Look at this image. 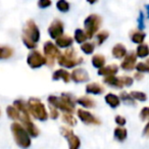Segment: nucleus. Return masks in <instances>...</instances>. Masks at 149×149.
Instances as JSON below:
<instances>
[{
  "label": "nucleus",
  "instance_id": "1",
  "mask_svg": "<svg viewBox=\"0 0 149 149\" xmlns=\"http://www.w3.org/2000/svg\"><path fill=\"white\" fill-rule=\"evenodd\" d=\"M48 102L52 106L62 110L63 112H70L72 113L74 110V106L77 103V99L74 95L70 93H62L60 96L51 95L48 97Z\"/></svg>",
  "mask_w": 149,
  "mask_h": 149
},
{
  "label": "nucleus",
  "instance_id": "2",
  "mask_svg": "<svg viewBox=\"0 0 149 149\" xmlns=\"http://www.w3.org/2000/svg\"><path fill=\"white\" fill-rule=\"evenodd\" d=\"M40 40V31L33 19H29L26 23L23 33V42L29 49H34Z\"/></svg>",
  "mask_w": 149,
  "mask_h": 149
},
{
  "label": "nucleus",
  "instance_id": "3",
  "mask_svg": "<svg viewBox=\"0 0 149 149\" xmlns=\"http://www.w3.org/2000/svg\"><path fill=\"white\" fill-rule=\"evenodd\" d=\"M11 133L15 138V141L19 147L22 148H28L31 145V138H30V134L26 128L23 125L19 124V123H13L11 124L10 127Z\"/></svg>",
  "mask_w": 149,
  "mask_h": 149
},
{
  "label": "nucleus",
  "instance_id": "4",
  "mask_svg": "<svg viewBox=\"0 0 149 149\" xmlns=\"http://www.w3.org/2000/svg\"><path fill=\"white\" fill-rule=\"evenodd\" d=\"M58 64L66 68H72L83 62V58L77 55V52L74 48H68L57 58Z\"/></svg>",
  "mask_w": 149,
  "mask_h": 149
},
{
  "label": "nucleus",
  "instance_id": "5",
  "mask_svg": "<svg viewBox=\"0 0 149 149\" xmlns=\"http://www.w3.org/2000/svg\"><path fill=\"white\" fill-rule=\"evenodd\" d=\"M27 104L30 113L35 118H37L39 120H46L48 118V112L45 108V105L39 99L30 98Z\"/></svg>",
  "mask_w": 149,
  "mask_h": 149
},
{
  "label": "nucleus",
  "instance_id": "6",
  "mask_svg": "<svg viewBox=\"0 0 149 149\" xmlns=\"http://www.w3.org/2000/svg\"><path fill=\"white\" fill-rule=\"evenodd\" d=\"M101 23L102 19L100 15H90L89 17H87V19L84 22V26H85V32L89 39L93 38V36L97 33L98 29L101 26Z\"/></svg>",
  "mask_w": 149,
  "mask_h": 149
},
{
  "label": "nucleus",
  "instance_id": "7",
  "mask_svg": "<svg viewBox=\"0 0 149 149\" xmlns=\"http://www.w3.org/2000/svg\"><path fill=\"white\" fill-rule=\"evenodd\" d=\"M44 54H45V57L47 59V63L49 65H53L54 61H55L56 58L59 57L60 51L58 50V48L56 47V45H54L52 42L47 41L44 44Z\"/></svg>",
  "mask_w": 149,
  "mask_h": 149
},
{
  "label": "nucleus",
  "instance_id": "8",
  "mask_svg": "<svg viewBox=\"0 0 149 149\" xmlns=\"http://www.w3.org/2000/svg\"><path fill=\"white\" fill-rule=\"evenodd\" d=\"M27 62L32 68H38L47 63V59H46V57H44L39 51H37V50H32L29 53V55H28Z\"/></svg>",
  "mask_w": 149,
  "mask_h": 149
},
{
  "label": "nucleus",
  "instance_id": "9",
  "mask_svg": "<svg viewBox=\"0 0 149 149\" xmlns=\"http://www.w3.org/2000/svg\"><path fill=\"white\" fill-rule=\"evenodd\" d=\"M60 134L66 138L68 142V146H70V149H77L80 147V144H81V141H80L79 137L76 136L72 132V130H70L68 127H61L60 128Z\"/></svg>",
  "mask_w": 149,
  "mask_h": 149
},
{
  "label": "nucleus",
  "instance_id": "10",
  "mask_svg": "<svg viewBox=\"0 0 149 149\" xmlns=\"http://www.w3.org/2000/svg\"><path fill=\"white\" fill-rule=\"evenodd\" d=\"M63 23L59 19H54L51 25L48 28V33L52 39H57L61 35H63Z\"/></svg>",
  "mask_w": 149,
  "mask_h": 149
},
{
  "label": "nucleus",
  "instance_id": "11",
  "mask_svg": "<svg viewBox=\"0 0 149 149\" xmlns=\"http://www.w3.org/2000/svg\"><path fill=\"white\" fill-rule=\"evenodd\" d=\"M70 79L74 83H84V82L89 81V74H88V72L85 68H74L72 74H70Z\"/></svg>",
  "mask_w": 149,
  "mask_h": 149
},
{
  "label": "nucleus",
  "instance_id": "12",
  "mask_svg": "<svg viewBox=\"0 0 149 149\" xmlns=\"http://www.w3.org/2000/svg\"><path fill=\"white\" fill-rule=\"evenodd\" d=\"M78 116L79 118L84 123V124H87V125H100L101 122L98 120L96 116H94L91 112L87 111L85 109H79L77 111Z\"/></svg>",
  "mask_w": 149,
  "mask_h": 149
},
{
  "label": "nucleus",
  "instance_id": "13",
  "mask_svg": "<svg viewBox=\"0 0 149 149\" xmlns=\"http://www.w3.org/2000/svg\"><path fill=\"white\" fill-rule=\"evenodd\" d=\"M136 59H137V56L134 52H131L129 53L128 55H126L125 57L124 61L122 62L120 66H122L123 70H131L135 68V63H136Z\"/></svg>",
  "mask_w": 149,
  "mask_h": 149
},
{
  "label": "nucleus",
  "instance_id": "14",
  "mask_svg": "<svg viewBox=\"0 0 149 149\" xmlns=\"http://www.w3.org/2000/svg\"><path fill=\"white\" fill-rule=\"evenodd\" d=\"M52 79L54 81H57V80H62L65 83H68L70 81V74L68 70H63V68H59V70H55L52 74Z\"/></svg>",
  "mask_w": 149,
  "mask_h": 149
},
{
  "label": "nucleus",
  "instance_id": "15",
  "mask_svg": "<svg viewBox=\"0 0 149 149\" xmlns=\"http://www.w3.org/2000/svg\"><path fill=\"white\" fill-rule=\"evenodd\" d=\"M103 82L107 85L111 86L114 88H123L124 87V83L122 81V78H116V76H107L103 79Z\"/></svg>",
  "mask_w": 149,
  "mask_h": 149
},
{
  "label": "nucleus",
  "instance_id": "16",
  "mask_svg": "<svg viewBox=\"0 0 149 149\" xmlns=\"http://www.w3.org/2000/svg\"><path fill=\"white\" fill-rule=\"evenodd\" d=\"M118 68L116 64H110L107 66H102L98 70V74L100 76H104V77H107V76H113L118 72Z\"/></svg>",
  "mask_w": 149,
  "mask_h": 149
},
{
  "label": "nucleus",
  "instance_id": "17",
  "mask_svg": "<svg viewBox=\"0 0 149 149\" xmlns=\"http://www.w3.org/2000/svg\"><path fill=\"white\" fill-rule=\"evenodd\" d=\"M72 42H74L72 37H70V36H68V35H61L60 37H58L57 39H55L56 45L61 48L70 47L72 44Z\"/></svg>",
  "mask_w": 149,
  "mask_h": 149
},
{
  "label": "nucleus",
  "instance_id": "18",
  "mask_svg": "<svg viewBox=\"0 0 149 149\" xmlns=\"http://www.w3.org/2000/svg\"><path fill=\"white\" fill-rule=\"evenodd\" d=\"M86 92L89 94H94V95H97V94H102L104 92L103 86H101L98 83H90L86 86Z\"/></svg>",
  "mask_w": 149,
  "mask_h": 149
},
{
  "label": "nucleus",
  "instance_id": "19",
  "mask_svg": "<svg viewBox=\"0 0 149 149\" xmlns=\"http://www.w3.org/2000/svg\"><path fill=\"white\" fill-rule=\"evenodd\" d=\"M127 54V49L123 44H116L112 48V55L116 58H123Z\"/></svg>",
  "mask_w": 149,
  "mask_h": 149
},
{
  "label": "nucleus",
  "instance_id": "20",
  "mask_svg": "<svg viewBox=\"0 0 149 149\" xmlns=\"http://www.w3.org/2000/svg\"><path fill=\"white\" fill-rule=\"evenodd\" d=\"M77 103H79L80 105H82L83 107L86 108H92L96 105L95 101L92 98L88 97V96H82L81 98L77 99Z\"/></svg>",
  "mask_w": 149,
  "mask_h": 149
},
{
  "label": "nucleus",
  "instance_id": "21",
  "mask_svg": "<svg viewBox=\"0 0 149 149\" xmlns=\"http://www.w3.org/2000/svg\"><path fill=\"white\" fill-rule=\"evenodd\" d=\"M105 101H106V103H107L109 106H111L112 108L118 107V106L120 105V98H118L116 95L111 94V93L107 94V95L105 96Z\"/></svg>",
  "mask_w": 149,
  "mask_h": 149
},
{
  "label": "nucleus",
  "instance_id": "22",
  "mask_svg": "<svg viewBox=\"0 0 149 149\" xmlns=\"http://www.w3.org/2000/svg\"><path fill=\"white\" fill-rule=\"evenodd\" d=\"M13 54V49L9 46H0V59H6L11 57Z\"/></svg>",
  "mask_w": 149,
  "mask_h": 149
},
{
  "label": "nucleus",
  "instance_id": "23",
  "mask_svg": "<svg viewBox=\"0 0 149 149\" xmlns=\"http://www.w3.org/2000/svg\"><path fill=\"white\" fill-rule=\"evenodd\" d=\"M92 64L96 68H100L105 64V57L101 54H96L92 57Z\"/></svg>",
  "mask_w": 149,
  "mask_h": 149
},
{
  "label": "nucleus",
  "instance_id": "24",
  "mask_svg": "<svg viewBox=\"0 0 149 149\" xmlns=\"http://www.w3.org/2000/svg\"><path fill=\"white\" fill-rule=\"evenodd\" d=\"M87 39H88V36L84 30L77 29L74 31V40H76L78 43H80V44L84 43V42H86Z\"/></svg>",
  "mask_w": 149,
  "mask_h": 149
},
{
  "label": "nucleus",
  "instance_id": "25",
  "mask_svg": "<svg viewBox=\"0 0 149 149\" xmlns=\"http://www.w3.org/2000/svg\"><path fill=\"white\" fill-rule=\"evenodd\" d=\"M6 113L11 120H19V116H21V112L15 105L8 106L6 108Z\"/></svg>",
  "mask_w": 149,
  "mask_h": 149
},
{
  "label": "nucleus",
  "instance_id": "26",
  "mask_svg": "<svg viewBox=\"0 0 149 149\" xmlns=\"http://www.w3.org/2000/svg\"><path fill=\"white\" fill-rule=\"evenodd\" d=\"M62 120L64 122V124L68 125V126H76L77 125V120L72 116V114L70 112H64L62 114Z\"/></svg>",
  "mask_w": 149,
  "mask_h": 149
},
{
  "label": "nucleus",
  "instance_id": "27",
  "mask_svg": "<svg viewBox=\"0 0 149 149\" xmlns=\"http://www.w3.org/2000/svg\"><path fill=\"white\" fill-rule=\"evenodd\" d=\"M81 49L85 54H92L95 49V45L92 42H84L81 45Z\"/></svg>",
  "mask_w": 149,
  "mask_h": 149
},
{
  "label": "nucleus",
  "instance_id": "28",
  "mask_svg": "<svg viewBox=\"0 0 149 149\" xmlns=\"http://www.w3.org/2000/svg\"><path fill=\"white\" fill-rule=\"evenodd\" d=\"M114 137L118 139V141H124L127 138V130L124 128H116L114 130Z\"/></svg>",
  "mask_w": 149,
  "mask_h": 149
},
{
  "label": "nucleus",
  "instance_id": "29",
  "mask_svg": "<svg viewBox=\"0 0 149 149\" xmlns=\"http://www.w3.org/2000/svg\"><path fill=\"white\" fill-rule=\"evenodd\" d=\"M145 39V34L141 33V32H134V33L131 35V40H132L134 43L141 44Z\"/></svg>",
  "mask_w": 149,
  "mask_h": 149
},
{
  "label": "nucleus",
  "instance_id": "30",
  "mask_svg": "<svg viewBox=\"0 0 149 149\" xmlns=\"http://www.w3.org/2000/svg\"><path fill=\"white\" fill-rule=\"evenodd\" d=\"M148 54H149L148 46L145 45V44H141V45L138 46V48H137V55L139 57H146Z\"/></svg>",
  "mask_w": 149,
  "mask_h": 149
},
{
  "label": "nucleus",
  "instance_id": "31",
  "mask_svg": "<svg viewBox=\"0 0 149 149\" xmlns=\"http://www.w3.org/2000/svg\"><path fill=\"white\" fill-rule=\"evenodd\" d=\"M56 7L61 13H66L70 9V4L66 0H58V2L56 3Z\"/></svg>",
  "mask_w": 149,
  "mask_h": 149
},
{
  "label": "nucleus",
  "instance_id": "32",
  "mask_svg": "<svg viewBox=\"0 0 149 149\" xmlns=\"http://www.w3.org/2000/svg\"><path fill=\"white\" fill-rule=\"evenodd\" d=\"M120 96V99L126 104H130V105H134L135 104L134 98L132 97L131 94H128V93H126V92H122Z\"/></svg>",
  "mask_w": 149,
  "mask_h": 149
},
{
  "label": "nucleus",
  "instance_id": "33",
  "mask_svg": "<svg viewBox=\"0 0 149 149\" xmlns=\"http://www.w3.org/2000/svg\"><path fill=\"white\" fill-rule=\"evenodd\" d=\"M108 36H109V33H108L107 31H101L100 33H98L97 36H96V37H97L98 45H101V44L103 43L106 39H107Z\"/></svg>",
  "mask_w": 149,
  "mask_h": 149
},
{
  "label": "nucleus",
  "instance_id": "34",
  "mask_svg": "<svg viewBox=\"0 0 149 149\" xmlns=\"http://www.w3.org/2000/svg\"><path fill=\"white\" fill-rule=\"evenodd\" d=\"M131 95H132V97L134 98V99L136 100H139V101H145V100L147 99V96L145 93H143V92H137V91H133L132 93H131Z\"/></svg>",
  "mask_w": 149,
  "mask_h": 149
},
{
  "label": "nucleus",
  "instance_id": "35",
  "mask_svg": "<svg viewBox=\"0 0 149 149\" xmlns=\"http://www.w3.org/2000/svg\"><path fill=\"white\" fill-rule=\"evenodd\" d=\"M136 68L140 72H149V59L146 62H140V63H138L136 65Z\"/></svg>",
  "mask_w": 149,
  "mask_h": 149
},
{
  "label": "nucleus",
  "instance_id": "36",
  "mask_svg": "<svg viewBox=\"0 0 149 149\" xmlns=\"http://www.w3.org/2000/svg\"><path fill=\"white\" fill-rule=\"evenodd\" d=\"M140 118L142 120H148L149 118V107H144L140 112Z\"/></svg>",
  "mask_w": 149,
  "mask_h": 149
},
{
  "label": "nucleus",
  "instance_id": "37",
  "mask_svg": "<svg viewBox=\"0 0 149 149\" xmlns=\"http://www.w3.org/2000/svg\"><path fill=\"white\" fill-rule=\"evenodd\" d=\"M50 5H51V0H39L38 1V6L40 8H46Z\"/></svg>",
  "mask_w": 149,
  "mask_h": 149
},
{
  "label": "nucleus",
  "instance_id": "38",
  "mask_svg": "<svg viewBox=\"0 0 149 149\" xmlns=\"http://www.w3.org/2000/svg\"><path fill=\"white\" fill-rule=\"evenodd\" d=\"M58 116H59V113H58L57 108L51 105V107H50V114H49V116L51 118H53V120H55V118H58Z\"/></svg>",
  "mask_w": 149,
  "mask_h": 149
},
{
  "label": "nucleus",
  "instance_id": "39",
  "mask_svg": "<svg viewBox=\"0 0 149 149\" xmlns=\"http://www.w3.org/2000/svg\"><path fill=\"white\" fill-rule=\"evenodd\" d=\"M122 81L124 83V86H131L133 84V79L131 77H122Z\"/></svg>",
  "mask_w": 149,
  "mask_h": 149
},
{
  "label": "nucleus",
  "instance_id": "40",
  "mask_svg": "<svg viewBox=\"0 0 149 149\" xmlns=\"http://www.w3.org/2000/svg\"><path fill=\"white\" fill-rule=\"evenodd\" d=\"M116 123L118 125H120V126H124V125L126 124V118H123V116H116Z\"/></svg>",
  "mask_w": 149,
  "mask_h": 149
},
{
  "label": "nucleus",
  "instance_id": "41",
  "mask_svg": "<svg viewBox=\"0 0 149 149\" xmlns=\"http://www.w3.org/2000/svg\"><path fill=\"white\" fill-rule=\"evenodd\" d=\"M143 135L146 137H149V123L146 125V127L144 128V131H143Z\"/></svg>",
  "mask_w": 149,
  "mask_h": 149
},
{
  "label": "nucleus",
  "instance_id": "42",
  "mask_svg": "<svg viewBox=\"0 0 149 149\" xmlns=\"http://www.w3.org/2000/svg\"><path fill=\"white\" fill-rule=\"evenodd\" d=\"M135 78H136L137 80H141V79H142V74H138V72H137V74H135Z\"/></svg>",
  "mask_w": 149,
  "mask_h": 149
},
{
  "label": "nucleus",
  "instance_id": "43",
  "mask_svg": "<svg viewBox=\"0 0 149 149\" xmlns=\"http://www.w3.org/2000/svg\"><path fill=\"white\" fill-rule=\"evenodd\" d=\"M87 1L90 3V4H93V3H95L96 1H97V0H87Z\"/></svg>",
  "mask_w": 149,
  "mask_h": 149
}]
</instances>
